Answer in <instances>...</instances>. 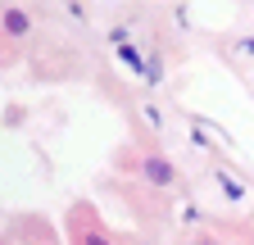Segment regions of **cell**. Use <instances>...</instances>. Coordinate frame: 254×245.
<instances>
[{"instance_id":"1","label":"cell","mask_w":254,"mask_h":245,"mask_svg":"<svg viewBox=\"0 0 254 245\" xmlns=\"http://www.w3.org/2000/svg\"><path fill=\"white\" fill-rule=\"evenodd\" d=\"M141 177L150 182V186H173V182H177V168L164 155H145L141 159Z\"/></svg>"},{"instance_id":"2","label":"cell","mask_w":254,"mask_h":245,"mask_svg":"<svg viewBox=\"0 0 254 245\" xmlns=\"http://www.w3.org/2000/svg\"><path fill=\"white\" fill-rule=\"evenodd\" d=\"M0 23H5L9 37H27V32H32V18H27V9H18V5L5 9V18H0Z\"/></svg>"},{"instance_id":"3","label":"cell","mask_w":254,"mask_h":245,"mask_svg":"<svg viewBox=\"0 0 254 245\" xmlns=\"http://www.w3.org/2000/svg\"><path fill=\"white\" fill-rule=\"evenodd\" d=\"M213 182H218V191L227 195V200H236V204L245 200V182H236V177H232L227 168H222V173H213Z\"/></svg>"},{"instance_id":"4","label":"cell","mask_w":254,"mask_h":245,"mask_svg":"<svg viewBox=\"0 0 254 245\" xmlns=\"http://www.w3.org/2000/svg\"><path fill=\"white\" fill-rule=\"evenodd\" d=\"M118 59H123V64L132 68V73H145V59H141V50H136L132 41H127V46H118Z\"/></svg>"},{"instance_id":"5","label":"cell","mask_w":254,"mask_h":245,"mask_svg":"<svg viewBox=\"0 0 254 245\" xmlns=\"http://www.w3.org/2000/svg\"><path fill=\"white\" fill-rule=\"evenodd\" d=\"M141 77L159 86V82H164V64H159V59H145V73H141Z\"/></svg>"},{"instance_id":"6","label":"cell","mask_w":254,"mask_h":245,"mask_svg":"<svg viewBox=\"0 0 254 245\" xmlns=\"http://www.w3.org/2000/svg\"><path fill=\"white\" fill-rule=\"evenodd\" d=\"M77 245H109V236L105 232H86V236H77Z\"/></svg>"},{"instance_id":"7","label":"cell","mask_w":254,"mask_h":245,"mask_svg":"<svg viewBox=\"0 0 254 245\" xmlns=\"http://www.w3.org/2000/svg\"><path fill=\"white\" fill-rule=\"evenodd\" d=\"M236 50H241V55H254V37H241V41H236Z\"/></svg>"},{"instance_id":"8","label":"cell","mask_w":254,"mask_h":245,"mask_svg":"<svg viewBox=\"0 0 254 245\" xmlns=\"http://www.w3.org/2000/svg\"><path fill=\"white\" fill-rule=\"evenodd\" d=\"M200 245H218V241H200Z\"/></svg>"}]
</instances>
